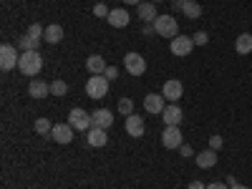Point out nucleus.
<instances>
[{
	"label": "nucleus",
	"instance_id": "4",
	"mask_svg": "<svg viewBox=\"0 0 252 189\" xmlns=\"http://www.w3.org/2000/svg\"><path fill=\"white\" fill-rule=\"evenodd\" d=\"M18 61H20V53L15 51V46L5 43L3 48H0V68L3 71H13L18 66Z\"/></svg>",
	"mask_w": 252,
	"mask_h": 189
},
{
	"label": "nucleus",
	"instance_id": "38",
	"mask_svg": "<svg viewBox=\"0 0 252 189\" xmlns=\"http://www.w3.org/2000/svg\"><path fill=\"white\" fill-rule=\"evenodd\" d=\"M124 3H129V5H141V0H124Z\"/></svg>",
	"mask_w": 252,
	"mask_h": 189
},
{
	"label": "nucleus",
	"instance_id": "16",
	"mask_svg": "<svg viewBox=\"0 0 252 189\" xmlns=\"http://www.w3.org/2000/svg\"><path fill=\"white\" fill-rule=\"evenodd\" d=\"M109 23L114 26V28H126L129 26V20H131V15H129V10H124V8H116V10H111L109 13Z\"/></svg>",
	"mask_w": 252,
	"mask_h": 189
},
{
	"label": "nucleus",
	"instance_id": "24",
	"mask_svg": "<svg viewBox=\"0 0 252 189\" xmlns=\"http://www.w3.org/2000/svg\"><path fill=\"white\" fill-rule=\"evenodd\" d=\"M43 33H46V31H43V28H40V26H38V23H33V26H31V28H28V33H26V35H28V38H31V40H33V46H35V48H38V46H40V40H43Z\"/></svg>",
	"mask_w": 252,
	"mask_h": 189
},
{
	"label": "nucleus",
	"instance_id": "27",
	"mask_svg": "<svg viewBox=\"0 0 252 189\" xmlns=\"http://www.w3.org/2000/svg\"><path fill=\"white\" fill-rule=\"evenodd\" d=\"M35 131L46 136V134H51V131H53V124H51L48 119H38V121H35Z\"/></svg>",
	"mask_w": 252,
	"mask_h": 189
},
{
	"label": "nucleus",
	"instance_id": "40",
	"mask_svg": "<svg viewBox=\"0 0 252 189\" xmlns=\"http://www.w3.org/2000/svg\"><path fill=\"white\" fill-rule=\"evenodd\" d=\"M152 3H164V0H152Z\"/></svg>",
	"mask_w": 252,
	"mask_h": 189
},
{
	"label": "nucleus",
	"instance_id": "3",
	"mask_svg": "<svg viewBox=\"0 0 252 189\" xmlns=\"http://www.w3.org/2000/svg\"><path fill=\"white\" fill-rule=\"evenodd\" d=\"M109 94V78L106 76H91L86 81V96L89 98H103Z\"/></svg>",
	"mask_w": 252,
	"mask_h": 189
},
{
	"label": "nucleus",
	"instance_id": "30",
	"mask_svg": "<svg viewBox=\"0 0 252 189\" xmlns=\"http://www.w3.org/2000/svg\"><path fill=\"white\" fill-rule=\"evenodd\" d=\"M192 40H194V46H207V43H209V35H207L204 31H199V33H194Z\"/></svg>",
	"mask_w": 252,
	"mask_h": 189
},
{
	"label": "nucleus",
	"instance_id": "17",
	"mask_svg": "<svg viewBox=\"0 0 252 189\" xmlns=\"http://www.w3.org/2000/svg\"><path fill=\"white\" fill-rule=\"evenodd\" d=\"M28 94H31L33 98H46V96L51 94V83L40 81V78H33L31 86H28Z\"/></svg>",
	"mask_w": 252,
	"mask_h": 189
},
{
	"label": "nucleus",
	"instance_id": "25",
	"mask_svg": "<svg viewBox=\"0 0 252 189\" xmlns=\"http://www.w3.org/2000/svg\"><path fill=\"white\" fill-rule=\"evenodd\" d=\"M51 94H53V96H66V94H68V83L56 78V81L51 83Z\"/></svg>",
	"mask_w": 252,
	"mask_h": 189
},
{
	"label": "nucleus",
	"instance_id": "21",
	"mask_svg": "<svg viewBox=\"0 0 252 189\" xmlns=\"http://www.w3.org/2000/svg\"><path fill=\"white\" fill-rule=\"evenodd\" d=\"M235 51H237L240 56L252 53V33H242V35H237V40H235Z\"/></svg>",
	"mask_w": 252,
	"mask_h": 189
},
{
	"label": "nucleus",
	"instance_id": "32",
	"mask_svg": "<svg viewBox=\"0 0 252 189\" xmlns=\"http://www.w3.org/2000/svg\"><path fill=\"white\" fill-rule=\"evenodd\" d=\"M103 76H106L109 81H114V78H119V68H116V66H106V71H103Z\"/></svg>",
	"mask_w": 252,
	"mask_h": 189
},
{
	"label": "nucleus",
	"instance_id": "8",
	"mask_svg": "<svg viewBox=\"0 0 252 189\" xmlns=\"http://www.w3.org/2000/svg\"><path fill=\"white\" fill-rule=\"evenodd\" d=\"M166 98H164V94H146L144 96V109L149 111V114H164V109H166V103H164Z\"/></svg>",
	"mask_w": 252,
	"mask_h": 189
},
{
	"label": "nucleus",
	"instance_id": "26",
	"mask_svg": "<svg viewBox=\"0 0 252 189\" xmlns=\"http://www.w3.org/2000/svg\"><path fill=\"white\" fill-rule=\"evenodd\" d=\"M119 114L131 116V114H134V101H131V98H121V101H119Z\"/></svg>",
	"mask_w": 252,
	"mask_h": 189
},
{
	"label": "nucleus",
	"instance_id": "31",
	"mask_svg": "<svg viewBox=\"0 0 252 189\" xmlns=\"http://www.w3.org/2000/svg\"><path fill=\"white\" fill-rule=\"evenodd\" d=\"M222 144H224V141H222V136H220V134H215V136H209V149H215V152H220V149H222Z\"/></svg>",
	"mask_w": 252,
	"mask_h": 189
},
{
	"label": "nucleus",
	"instance_id": "15",
	"mask_svg": "<svg viewBox=\"0 0 252 189\" xmlns=\"http://www.w3.org/2000/svg\"><path fill=\"white\" fill-rule=\"evenodd\" d=\"M182 109L177 106V103H169V106L164 109V114H161V119H164V124L166 126H179L182 124Z\"/></svg>",
	"mask_w": 252,
	"mask_h": 189
},
{
	"label": "nucleus",
	"instance_id": "23",
	"mask_svg": "<svg viewBox=\"0 0 252 189\" xmlns=\"http://www.w3.org/2000/svg\"><path fill=\"white\" fill-rule=\"evenodd\" d=\"M182 13L187 15V18H199L202 15V5H199V0H187L184 3V8H182Z\"/></svg>",
	"mask_w": 252,
	"mask_h": 189
},
{
	"label": "nucleus",
	"instance_id": "29",
	"mask_svg": "<svg viewBox=\"0 0 252 189\" xmlns=\"http://www.w3.org/2000/svg\"><path fill=\"white\" fill-rule=\"evenodd\" d=\"M109 13H111V10L103 5V3H96V5H94V15H96V18H109Z\"/></svg>",
	"mask_w": 252,
	"mask_h": 189
},
{
	"label": "nucleus",
	"instance_id": "2",
	"mask_svg": "<svg viewBox=\"0 0 252 189\" xmlns=\"http://www.w3.org/2000/svg\"><path fill=\"white\" fill-rule=\"evenodd\" d=\"M154 31H157V35H164V38L174 40V38L179 35L177 18H174V15H159V18L154 20Z\"/></svg>",
	"mask_w": 252,
	"mask_h": 189
},
{
	"label": "nucleus",
	"instance_id": "14",
	"mask_svg": "<svg viewBox=\"0 0 252 189\" xmlns=\"http://www.w3.org/2000/svg\"><path fill=\"white\" fill-rule=\"evenodd\" d=\"M106 66H109V63L103 61V56H98V53H94V56H89V58H86V68H89V73H91V76H103Z\"/></svg>",
	"mask_w": 252,
	"mask_h": 189
},
{
	"label": "nucleus",
	"instance_id": "37",
	"mask_svg": "<svg viewBox=\"0 0 252 189\" xmlns=\"http://www.w3.org/2000/svg\"><path fill=\"white\" fill-rule=\"evenodd\" d=\"M189 189H207V187H204V184L197 179V182H192V184H189Z\"/></svg>",
	"mask_w": 252,
	"mask_h": 189
},
{
	"label": "nucleus",
	"instance_id": "20",
	"mask_svg": "<svg viewBox=\"0 0 252 189\" xmlns=\"http://www.w3.org/2000/svg\"><path fill=\"white\" fill-rule=\"evenodd\" d=\"M109 136H106V129H96V126H91L89 129V144L96 146V149H101V146H106Z\"/></svg>",
	"mask_w": 252,
	"mask_h": 189
},
{
	"label": "nucleus",
	"instance_id": "13",
	"mask_svg": "<svg viewBox=\"0 0 252 189\" xmlns=\"http://www.w3.org/2000/svg\"><path fill=\"white\" fill-rule=\"evenodd\" d=\"M111 124H114V114L109 109H98L91 114V126H96V129H109Z\"/></svg>",
	"mask_w": 252,
	"mask_h": 189
},
{
	"label": "nucleus",
	"instance_id": "7",
	"mask_svg": "<svg viewBox=\"0 0 252 189\" xmlns=\"http://www.w3.org/2000/svg\"><path fill=\"white\" fill-rule=\"evenodd\" d=\"M161 144L166 146V149H179V146L184 144L179 126H166V129L161 131Z\"/></svg>",
	"mask_w": 252,
	"mask_h": 189
},
{
	"label": "nucleus",
	"instance_id": "12",
	"mask_svg": "<svg viewBox=\"0 0 252 189\" xmlns=\"http://www.w3.org/2000/svg\"><path fill=\"white\" fill-rule=\"evenodd\" d=\"M144 131H146V126H144V119L141 116H136V114L126 116V134L139 139V136H144Z\"/></svg>",
	"mask_w": 252,
	"mask_h": 189
},
{
	"label": "nucleus",
	"instance_id": "19",
	"mask_svg": "<svg viewBox=\"0 0 252 189\" xmlns=\"http://www.w3.org/2000/svg\"><path fill=\"white\" fill-rule=\"evenodd\" d=\"M217 164V152L215 149H204L197 154V166L199 169H212V166Z\"/></svg>",
	"mask_w": 252,
	"mask_h": 189
},
{
	"label": "nucleus",
	"instance_id": "10",
	"mask_svg": "<svg viewBox=\"0 0 252 189\" xmlns=\"http://www.w3.org/2000/svg\"><path fill=\"white\" fill-rule=\"evenodd\" d=\"M161 94H164V98L169 101V103H177V101L182 98V94H184V86H182V81H177V78L166 81V83H164V89H161Z\"/></svg>",
	"mask_w": 252,
	"mask_h": 189
},
{
	"label": "nucleus",
	"instance_id": "36",
	"mask_svg": "<svg viewBox=\"0 0 252 189\" xmlns=\"http://www.w3.org/2000/svg\"><path fill=\"white\" fill-rule=\"evenodd\" d=\"M141 33H144V35H154V33H157V31H154V23H146Z\"/></svg>",
	"mask_w": 252,
	"mask_h": 189
},
{
	"label": "nucleus",
	"instance_id": "28",
	"mask_svg": "<svg viewBox=\"0 0 252 189\" xmlns=\"http://www.w3.org/2000/svg\"><path fill=\"white\" fill-rule=\"evenodd\" d=\"M18 48H20V51H23V53H26V51H38V48L33 46V40H31L28 35H23V38H20V40H18Z\"/></svg>",
	"mask_w": 252,
	"mask_h": 189
},
{
	"label": "nucleus",
	"instance_id": "22",
	"mask_svg": "<svg viewBox=\"0 0 252 189\" xmlns=\"http://www.w3.org/2000/svg\"><path fill=\"white\" fill-rule=\"evenodd\" d=\"M43 40H46V43H53V46H56V43H61V40H63V28H61V26H56V23H53V26H48V28H46V33H43Z\"/></svg>",
	"mask_w": 252,
	"mask_h": 189
},
{
	"label": "nucleus",
	"instance_id": "33",
	"mask_svg": "<svg viewBox=\"0 0 252 189\" xmlns=\"http://www.w3.org/2000/svg\"><path fill=\"white\" fill-rule=\"evenodd\" d=\"M179 154H182L184 159H192V157H194V152H192V146H187V144H182V146H179Z\"/></svg>",
	"mask_w": 252,
	"mask_h": 189
},
{
	"label": "nucleus",
	"instance_id": "6",
	"mask_svg": "<svg viewBox=\"0 0 252 189\" xmlns=\"http://www.w3.org/2000/svg\"><path fill=\"white\" fill-rule=\"evenodd\" d=\"M68 124L73 126L76 131H89L91 129V114H86L83 109H73L68 114Z\"/></svg>",
	"mask_w": 252,
	"mask_h": 189
},
{
	"label": "nucleus",
	"instance_id": "34",
	"mask_svg": "<svg viewBox=\"0 0 252 189\" xmlns=\"http://www.w3.org/2000/svg\"><path fill=\"white\" fill-rule=\"evenodd\" d=\"M207 189H229L227 182H212V184H207Z\"/></svg>",
	"mask_w": 252,
	"mask_h": 189
},
{
	"label": "nucleus",
	"instance_id": "9",
	"mask_svg": "<svg viewBox=\"0 0 252 189\" xmlns=\"http://www.w3.org/2000/svg\"><path fill=\"white\" fill-rule=\"evenodd\" d=\"M172 53L174 56H179V58H184V56H189L192 53V48H194V40L189 38V35H177L174 40H172Z\"/></svg>",
	"mask_w": 252,
	"mask_h": 189
},
{
	"label": "nucleus",
	"instance_id": "5",
	"mask_svg": "<svg viewBox=\"0 0 252 189\" xmlns=\"http://www.w3.org/2000/svg\"><path fill=\"white\" fill-rule=\"evenodd\" d=\"M124 66H126V71H129L131 76H144V71H146V61H144V56H139V53H126L124 56Z\"/></svg>",
	"mask_w": 252,
	"mask_h": 189
},
{
	"label": "nucleus",
	"instance_id": "39",
	"mask_svg": "<svg viewBox=\"0 0 252 189\" xmlns=\"http://www.w3.org/2000/svg\"><path fill=\"white\" fill-rule=\"evenodd\" d=\"M229 189H247V187H242V184H235V187H229Z\"/></svg>",
	"mask_w": 252,
	"mask_h": 189
},
{
	"label": "nucleus",
	"instance_id": "1",
	"mask_svg": "<svg viewBox=\"0 0 252 189\" xmlns=\"http://www.w3.org/2000/svg\"><path fill=\"white\" fill-rule=\"evenodd\" d=\"M40 68H43V56L38 51H26L20 53V61H18V71L26 73V76H38Z\"/></svg>",
	"mask_w": 252,
	"mask_h": 189
},
{
	"label": "nucleus",
	"instance_id": "35",
	"mask_svg": "<svg viewBox=\"0 0 252 189\" xmlns=\"http://www.w3.org/2000/svg\"><path fill=\"white\" fill-rule=\"evenodd\" d=\"M184 3H187V0H172V10L177 13V10H182L184 8Z\"/></svg>",
	"mask_w": 252,
	"mask_h": 189
},
{
	"label": "nucleus",
	"instance_id": "18",
	"mask_svg": "<svg viewBox=\"0 0 252 189\" xmlns=\"http://www.w3.org/2000/svg\"><path fill=\"white\" fill-rule=\"evenodd\" d=\"M136 15L144 20V23H154V20L159 18V13H157V3H141V5L136 8Z\"/></svg>",
	"mask_w": 252,
	"mask_h": 189
},
{
	"label": "nucleus",
	"instance_id": "11",
	"mask_svg": "<svg viewBox=\"0 0 252 189\" xmlns=\"http://www.w3.org/2000/svg\"><path fill=\"white\" fill-rule=\"evenodd\" d=\"M51 139H56L58 144H71L73 141V126L71 124H56L51 131Z\"/></svg>",
	"mask_w": 252,
	"mask_h": 189
}]
</instances>
